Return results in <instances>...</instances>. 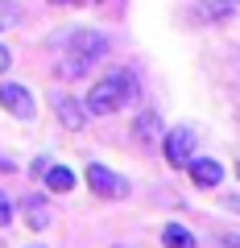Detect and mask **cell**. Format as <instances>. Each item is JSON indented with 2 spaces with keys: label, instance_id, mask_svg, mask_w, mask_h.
Returning <instances> with one entry per match:
<instances>
[{
  "label": "cell",
  "instance_id": "cell-1",
  "mask_svg": "<svg viewBox=\"0 0 240 248\" xmlns=\"http://www.w3.org/2000/svg\"><path fill=\"white\" fill-rule=\"evenodd\" d=\"M137 99H141V79H137V71L133 66H116L112 75H104V79L87 91L83 108H87V116H112V112H120V108L137 104Z\"/></svg>",
  "mask_w": 240,
  "mask_h": 248
},
{
  "label": "cell",
  "instance_id": "cell-2",
  "mask_svg": "<svg viewBox=\"0 0 240 248\" xmlns=\"http://www.w3.org/2000/svg\"><path fill=\"white\" fill-rule=\"evenodd\" d=\"M108 46L112 42H108L104 29H71V37H66V58H63V66H58V75H63V79H83V75L108 54Z\"/></svg>",
  "mask_w": 240,
  "mask_h": 248
},
{
  "label": "cell",
  "instance_id": "cell-3",
  "mask_svg": "<svg viewBox=\"0 0 240 248\" xmlns=\"http://www.w3.org/2000/svg\"><path fill=\"white\" fill-rule=\"evenodd\" d=\"M83 178H87V190L96 199H128V178H120L116 170L99 166V161H87V170H83Z\"/></svg>",
  "mask_w": 240,
  "mask_h": 248
},
{
  "label": "cell",
  "instance_id": "cell-4",
  "mask_svg": "<svg viewBox=\"0 0 240 248\" xmlns=\"http://www.w3.org/2000/svg\"><path fill=\"white\" fill-rule=\"evenodd\" d=\"M195 145H199V133L191 128V124H178V128L161 133V153H166V161L174 170H182L191 157H195Z\"/></svg>",
  "mask_w": 240,
  "mask_h": 248
},
{
  "label": "cell",
  "instance_id": "cell-5",
  "mask_svg": "<svg viewBox=\"0 0 240 248\" xmlns=\"http://www.w3.org/2000/svg\"><path fill=\"white\" fill-rule=\"evenodd\" d=\"M0 108L9 116H17V120H33L37 116V104H33V91L25 87V83H0Z\"/></svg>",
  "mask_w": 240,
  "mask_h": 248
},
{
  "label": "cell",
  "instance_id": "cell-6",
  "mask_svg": "<svg viewBox=\"0 0 240 248\" xmlns=\"http://www.w3.org/2000/svg\"><path fill=\"white\" fill-rule=\"evenodd\" d=\"M50 108H54V116H58V124H63L66 133H79V128H87V108H83L79 95H71V91H58V95H50Z\"/></svg>",
  "mask_w": 240,
  "mask_h": 248
},
{
  "label": "cell",
  "instance_id": "cell-7",
  "mask_svg": "<svg viewBox=\"0 0 240 248\" xmlns=\"http://www.w3.org/2000/svg\"><path fill=\"white\" fill-rule=\"evenodd\" d=\"M236 9H240L236 0H195L191 21H195V25H220V21H228Z\"/></svg>",
  "mask_w": 240,
  "mask_h": 248
},
{
  "label": "cell",
  "instance_id": "cell-8",
  "mask_svg": "<svg viewBox=\"0 0 240 248\" xmlns=\"http://www.w3.org/2000/svg\"><path fill=\"white\" fill-rule=\"evenodd\" d=\"M182 170L191 174V182H195L199 190H211V186H220V182H224V166H220L215 157H191Z\"/></svg>",
  "mask_w": 240,
  "mask_h": 248
},
{
  "label": "cell",
  "instance_id": "cell-9",
  "mask_svg": "<svg viewBox=\"0 0 240 248\" xmlns=\"http://www.w3.org/2000/svg\"><path fill=\"white\" fill-rule=\"evenodd\" d=\"M21 211H25V219H29L33 232L50 228V199L46 195H21Z\"/></svg>",
  "mask_w": 240,
  "mask_h": 248
},
{
  "label": "cell",
  "instance_id": "cell-10",
  "mask_svg": "<svg viewBox=\"0 0 240 248\" xmlns=\"http://www.w3.org/2000/svg\"><path fill=\"white\" fill-rule=\"evenodd\" d=\"M133 137H137V145H153V141L161 137V116L153 112V108H141V112H137Z\"/></svg>",
  "mask_w": 240,
  "mask_h": 248
},
{
  "label": "cell",
  "instance_id": "cell-11",
  "mask_svg": "<svg viewBox=\"0 0 240 248\" xmlns=\"http://www.w3.org/2000/svg\"><path fill=\"white\" fill-rule=\"evenodd\" d=\"M42 182H46V190H50V195H71L79 178H75V174H71L66 166H58V161H50V170L42 174Z\"/></svg>",
  "mask_w": 240,
  "mask_h": 248
},
{
  "label": "cell",
  "instance_id": "cell-12",
  "mask_svg": "<svg viewBox=\"0 0 240 248\" xmlns=\"http://www.w3.org/2000/svg\"><path fill=\"white\" fill-rule=\"evenodd\" d=\"M161 244L166 248H199V240H195V232L187 223H166L161 228Z\"/></svg>",
  "mask_w": 240,
  "mask_h": 248
},
{
  "label": "cell",
  "instance_id": "cell-13",
  "mask_svg": "<svg viewBox=\"0 0 240 248\" xmlns=\"http://www.w3.org/2000/svg\"><path fill=\"white\" fill-rule=\"evenodd\" d=\"M21 21H25V13H21V4H17V0H0V33L17 29Z\"/></svg>",
  "mask_w": 240,
  "mask_h": 248
},
{
  "label": "cell",
  "instance_id": "cell-14",
  "mask_svg": "<svg viewBox=\"0 0 240 248\" xmlns=\"http://www.w3.org/2000/svg\"><path fill=\"white\" fill-rule=\"evenodd\" d=\"M13 215H17V207H13V195H9V190H0V228H9Z\"/></svg>",
  "mask_w": 240,
  "mask_h": 248
},
{
  "label": "cell",
  "instance_id": "cell-15",
  "mask_svg": "<svg viewBox=\"0 0 240 248\" xmlns=\"http://www.w3.org/2000/svg\"><path fill=\"white\" fill-rule=\"evenodd\" d=\"M215 244H220V248H240V232H220Z\"/></svg>",
  "mask_w": 240,
  "mask_h": 248
},
{
  "label": "cell",
  "instance_id": "cell-16",
  "mask_svg": "<svg viewBox=\"0 0 240 248\" xmlns=\"http://www.w3.org/2000/svg\"><path fill=\"white\" fill-rule=\"evenodd\" d=\"M46 170H50V157H33V166H29V178H42Z\"/></svg>",
  "mask_w": 240,
  "mask_h": 248
},
{
  "label": "cell",
  "instance_id": "cell-17",
  "mask_svg": "<svg viewBox=\"0 0 240 248\" xmlns=\"http://www.w3.org/2000/svg\"><path fill=\"white\" fill-rule=\"evenodd\" d=\"M9 66H13V54L4 50V46H0V79H4V75H9Z\"/></svg>",
  "mask_w": 240,
  "mask_h": 248
},
{
  "label": "cell",
  "instance_id": "cell-18",
  "mask_svg": "<svg viewBox=\"0 0 240 248\" xmlns=\"http://www.w3.org/2000/svg\"><path fill=\"white\" fill-rule=\"evenodd\" d=\"M0 174H17V161H13L9 153H0Z\"/></svg>",
  "mask_w": 240,
  "mask_h": 248
},
{
  "label": "cell",
  "instance_id": "cell-19",
  "mask_svg": "<svg viewBox=\"0 0 240 248\" xmlns=\"http://www.w3.org/2000/svg\"><path fill=\"white\" fill-rule=\"evenodd\" d=\"M220 203H224V207H228V211H236V215H240V195H224V199H220Z\"/></svg>",
  "mask_w": 240,
  "mask_h": 248
},
{
  "label": "cell",
  "instance_id": "cell-20",
  "mask_svg": "<svg viewBox=\"0 0 240 248\" xmlns=\"http://www.w3.org/2000/svg\"><path fill=\"white\" fill-rule=\"evenodd\" d=\"M50 4H87V0H50ZM91 4H99V0H91Z\"/></svg>",
  "mask_w": 240,
  "mask_h": 248
},
{
  "label": "cell",
  "instance_id": "cell-21",
  "mask_svg": "<svg viewBox=\"0 0 240 248\" xmlns=\"http://www.w3.org/2000/svg\"><path fill=\"white\" fill-rule=\"evenodd\" d=\"M29 248H46V244H29Z\"/></svg>",
  "mask_w": 240,
  "mask_h": 248
},
{
  "label": "cell",
  "instance_id": "cell-22",
  "mask_svg": "<svg viewBox=\"0 0 240 248\" xmlns=\"http://www.w3.org/2000/svg\"><path fill=\"white\" fill-rule=\"evenodd\" d=\"M112 248H125V244H112Z\"/></svg>",
  "mask_w": 240,
  "mask_h": 248
},
{
  "label": "cell",
  "instance_id": "cell-23",
  "mask_svg": "<svg viewBox=\"0 0 240 248\" xmlns=\"http://www.w3.org/2000/svg\"><path fill=\"white\" fill-rule=\"evenodd\" d=\"M236 174H240V161H236Z\"/></svg>",
  "mask_w": 240,
  "mask_h": 248
},
{
  "label": "cell",
  "instance_id": "cell-24",
  "mask_svg": "<svg viewBox=\"0 0 240 248\" xmlns=\"http://www.w3.org/2000/svg\"><path fill=\"white\" fill-rule=\"evenodd\" d=\"M236 4H240V0H236Z\"/></svg>",
  "mask_w": 240,
  "mask_h": 248
}]
</instances>
